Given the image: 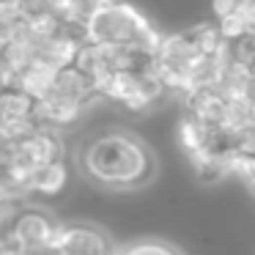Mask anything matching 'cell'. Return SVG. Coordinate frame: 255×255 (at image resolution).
<instances>
[{"label": "cell", "mask_w": 255, "mask_h": 255, "mask_svg": "<svg viewBox=\"0 0 255 255\" xmlns=\"http://www.w3.org/2000/svg\"><path fill=\"white\" fill-rule=\"evenodd\" d=\"M80 167L96 187L113 192L140 189L156 176L154 151L132 132L107 129L88 137L80 148Z\"/></svg>", "instance_id": "1"}, {"label": "cell", "mask_w": 255, "mask_h": 255, "mask_svg": "<svg viewBox=\"0 0 255 255\" xmlns=\"http://www.w3.org/2000/svg\"><path fill=\"white\" fill-rule=\"evenodd\" d=\"M47 247L58 255H113V247L102 231L91 225H72V228H52Z\"/></svg>", "instance_id": "2"}, {"label": "cell", "mask_w": 255, "mask_h": 255, "mask_svg": "<svg viewBox=\"0 0 255 255\" xmlns=\"http://www.w3.org/2000/svg\"><path fill=\"white\" fill-rule=\"evenodd\" d=\"M50 236H52V225L39 211H25L14 222V239H17V244L25 253H30V250H44Z\"/></svg>", "instance_id": "3"}, {"label": "cell", "mask_w": 255, "mask_h": 255, "mask_svg": "<svg viewBox=\"0 0 255 255\" xmlns=\"http://www.w3.org/2000/svg\"><path fill=\"white\" fill-rule=\"evenodd\" d=\"M30 181H33V187L39 189V192L52 195V192H58V189H63V184H66V167H63V162H58V159L44 162V165H39L33 170Z\"/></svg>", "instance_id": "4"}, {"label": "cell", "mask_w": 255, "mask_h": 255, "mask_svg": "<svg viewBox=\"0 0 255 255\" xmlns=\"http://www.w3.org/2000/svg\"><path fill=\"white\" fill-rule=\"evenodd\" d=\"M118 255H184L178 247L162 239H137V242L127 244Z\"/></svg>", "instance_id": "5"}, {"label": "cell", "mask_w": 255, "mask_h": 255, "mask_svg": "<svg viewBox=\"0 0 255 255\" xmlns=\"http://www.w3.org/2000/svg\"><path fill=\"white\" fill-rule=\"evenodd\" d=\"M236 6H239V0H214L211 3V8H214V14L217 17H228V14H233L236 11Z\"/></svg>", "instance_id": "6"}]
</instances>
